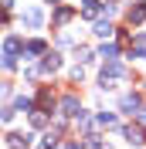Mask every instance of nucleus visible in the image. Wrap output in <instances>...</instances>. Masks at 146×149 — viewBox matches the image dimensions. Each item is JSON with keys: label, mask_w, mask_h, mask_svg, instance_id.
Wrapping results in <instances>:
<instances>
[{"label": "nucleus", "mask_w": 146, "mask_h": 149, "mask_svg": "<svg viewBox=\"0 0 146 149\" xmlns=\"http://www.w3.org/2000/svg\"><path fill=\"white\" fill-rule=\"evenodd\" d=\"M119 78H126V68L116 65V61H109V65H105V71H102V88H116Z\"/></svg>", "instance_id": "nucleus-1"}, {"label": "nucleus", "mask_w": 146, "mask_h": 149, "mask_svg": "<svg viewBox=\"0 0 146 149\" xmlns=\"http://www.w3.org/2000/svg\"><path fill=\"white\" fill-rule=\"evenodd\" d=\"M61 115H68V119H78V115H82V105H78V98H75V95L61 98Z\"/></svg>", "instance_id": "nucleus-2"}, {"label": "nucleus", "mask_w": 146, "mask_h": 149, "mask_svg": "<svg viewBox=\"0 0 146 149\" xmlns=\"http://www.w3.org/2000/svg\"><path fill=\"white\" fill-rule=\"evenodd\" d=\"M58 68H61V58H58L55 51H51V54H44V61H41V71L51 74V71H58Z\"/></svg>", "instance_id": "nucleus-3"}, {"label": "nucleus", "mask_w": 146, "mask_h": 149, "mask_svg": "<svg viewBox=\"0 0 146 149\" xmlns=\"http://www.w3.org/2000/svg\"><path fill=\"white\" fill-rule=\"evenodd\" d=\"M82 14H85V17H92V20H95V17L102 14V3H99V0H82Z\"/></svg>", "instance_id": "nucleus-4"}, {"label": "nucleus", "mask_w": 146, "mask_h": 149, "mask_svg": "<svg viewBox=\"0 0 146 149\" xmlns=\"http://www.w3.org/2000/svg\"><path fill=\"white\" fill-rule=\"evenodd\" d=\"M126 142H129V146H143L146 139H143V132H139L136 125H129V129H126Z\"/></svg>", "instance_id": "nucleus-5"}, {"label": "nucleus", "mask_w": 146, "mask_h": 149, "mask_svg": "<svg viewBox=\"0 0 146 149\" xmlns=\"http://www.w3.org/2000/svg\"><path fill=\"white\" fill-rule=\"evenodd\" d=\"M112 31H116V27H112L109 20H95V37H102V41H105V37H112Z\"/></svg>", "instance_id": "nucleus-6"}, {"label": "nucleus", "mask_w": 146, "mask_h": 149, "mask_svg": "<svg viewBox=\"0 0 146 149\" xmlns=\"http://www.w3.org/2000/svg\"><path fill=\"white\" fill-rule=\"evenodd\" d=\"M27 146H31V136H20V132L10 136V149H27Z\"/></svg>", "instance_id": "nucleus-7"}, {"label": "nucleus", "mask_w": 146, "mask_h": 149, "mask_svg": "<svg viewBox=\"0 0 146 149\" xmlns=\"http://www.w3.org/2000/svg\"><path fill=\"white\" fill-rule=\"evenodd\" d=\"M122 112H126V115L139 112V98H136V95H126V98H122Z\"/></svg>", "instance_id": "nucleus-8"}, {"label": "nucleus", "mask_w": 146, "mask_h": 149, "mask_svg": "<svg viewBox=\"0 0 146 149\" xmlns=\"http://www.w3.org/2000/svg\"><path fill=\"white\" fill-rule=\"evenodd\" d=\"M72 20V7H58L55 10V24H68Z\"/></svg>", "instance_id": "nucleus-9"}, {"label": "nucleus", "mask_w": 146, "mask_h": 149, "mask_svg": "<svg viewBox=\"0 0 146 149\" xmlns=\"http://www.w3.org/2000/svg\"><path fill=\"white\" fill-rule=\"evenodd\" d=\"M37 105H41V109H55V98H51V92H48V88L37 95Z\"/></svg>", "instance_id": "nucleus-10"}, {"label": "nucleus", "mask_w": 146, "mask_h": 149, "mask_svg": "<svg viewBox=\"0 0 146 149\" xmlns=\"http://www.w3.org/2000/svg\"><path fill=\"white\" fill-rule=\"evenodd\" d=\"M99 58H105V61H116V58H119L116 44H105V47H102V51H99Z\"/></svg>", "instance_id": "nucleus-11"}, {"label": "nucleus", "mask_w": 146, "mask_h": 149, "mask_svg": "<svg viewBox=\"0 0 146 149\" xmlns=\"http://www.w3.org/2000/svg\"><path fill=\"white\" fill-rule=\"evenodd\" d=\"M139 20H146V7H133L129 10V24H139Z\"/></svg>", "instance_id": "nucleus-12"}, {"label": "nucleus", "mask_w": 146, "mask_h": 149, "mask_svg": "<svg viewBox=\"0 0 146 149\" xmlns=\"http://www.w3.org/2000/svg\"><path fill=\"white\" fill-rule=\"evenodd\" d=\"M24 24L37 27V24H41V10H27V14H24Z\"/></svg>", "instance_id": "nucleus-13"}, {"label": "nucleus", "mask_w": 146, "mask_h": 149, "mask_svg": "<svg viewBox=\"0 0 146 149\" xmlns=\"http://www.w3.org/2000/svg\"><path fill=\"white\" fill-rule=\"evenodd\" d=\"M99 125L112 129V125H116V115H112V112H102V115H99Z\"/></svg>", "instance_id": "nucleus-14"}, {"label": "nucleus", "mask_w": 146, "mask_h": 149, "mask_svg": "<svg viewBox=\"0 0 146 149\" xmlns=\"http://www.w3.org/2000/svg\"><path fill=\"white\" fill-rule=\"evenodd\" d=\"M31 122L41 129V125H48V115H44V112H31Z\"/></svg>", "instance_id": "nucleus-15"}, {"label": "nucleus", "mask_w": 146, "mask_h": 149, "mask_svg": "<svg viewBox=\"0 0 146 149\" xmlns=\"http://www.w3.org/2000/svg\"><path fill=\"white\" fill-rule=\"evenodd\" d=\"M27 51H31V54H44V41H31Z\"/></svg>", "instance_id": "nucleus-16"}, {"label": "nucleus", "mask_w": 146, "mask_h": 149, "mask_svg": "<svg viewBox=\"0 0 146 149\" xmlns=\"http://www.w3.org/2000/svg\"><path fill=\"white\" fill-rule=\"evenodd\" d=\"M17 51H20V41H17V37H10V41H7V54H17Z\"/></svg>", "instance_id": "nucleus-17"}, {"label": "nucleus", "mask_w": 146, "mask_h": 149, "mask_svg": "<svg viewBox=\"0 0 146 149\" xmlns=\"http://www.w3.org/2000/svg\"><path fill=\"white\" fill-rule=\"evenodd\" d=\"M0 68H7V71H10V68H14V58H10V54H4V58H0Z\"/></svg>", "instance_id": "nucleus-18"}, {"label": "nucleus", "mask_w": 146, "mask_h": 149, "mask_svg": "<svg viewBox=\"0 0 146 149\" xmlns=\"http://www.w3.org/2000/svg\"><path fill=\"white\" fill-rule=\"evenodd\" d=\"M14 112H17V109H4V112H0V122H10V119H14Z\"/></svg>", "instance_id": "nucleus-19"}, {"label": "nucleus", "mask_w": 146, "mask_h": 149, "mask_svg": "<svg viewBox=\"0 0 146 149\" xmlns=\"http://www.w3.org/2000/svg\"><path fill=\"white\" fill-rule=\"evenodd\" d=\"M14 109H17V112H20V109L27 112V109H31V102H27V98H17V102H14Z\"/></svg>", "instance_id": "nucleus-20"}, {"label": "nucleus", "mask_w": 146, "mask_h": 149, "mask_svg": "<svg viewBox=\"0 0 146 149\" xmlns=\"http://www.w3.org/2000/svg\"><path fill=\"white\" fill-rule=\"evenodd\" d=\"M0 24H7V7L0 3Z\"/></svg>", "instance_id": "nucleus-21"}, {"label": "nucleus", "mask_w": 146, "mask_h": 149, "mask_svg": "<svg viewBox=\"0 0 146 149\" xmlns=\"http://www.w3.org/2000/svg\"><path fill=\"white\" fill-rule=\"evenodd\" d=\"M88 146H92V149H109V146H102V142H99V139H92V142H88Z\"/></svg>", "instance_id": "nucleus-22"}, {"label": "nucleus", "mask_w": 146, "mask_h": 149, "mask_svg": "<svg viewBox=\"0 0 146 149\" xmlns=\"http://www.w3.org/2000/svg\"><path fill=\"white\" fill-rule=\"evenodd\" d=\"M139 122H143V125H146V109H139Z\"/></svg>", "instance_id": "nucleus-23"}, {"label": "nucleus", "mask_w": 146, "mask_h": 149, "mask_svg": "<svg viewBox=\"0 0 146 149\" xmlns=\"http://www.w3.org/2000/svg\"><path fill=\"white\" fill-rule=\"evenodd\" d=\"M4 95H7V85H4V81H0V98H4Z\"/></svg>", "instance_id": "nucleus-24"}, {"label": "nucleus", "mask_w": 146, "mask_h": 149, "mask_svg": "<svg viewBox=\"0 0 146 149\" xmlns=\"http://www.w3.org/2000/svg\"><path fill=\"white\" fill-rule=\"evenodd\" d=\"M65 149H82V146H78V142H68V146H65Z\"/></svg>", "instance_id": "nucleus-25"}, {"label": "nucleus", "mask_w": 146, "mask_h": 149, "mask_svg": "<svg viewBox=\"0 0 146 149\" xmlns=\"http://www.w3.org/2000/svg\"><path fill=\"white\" fill-rule=\"evenodd\" d=\"M48 3H58V0H48Z\"/></svg>", "instance_id": "nucleus-26"}]
</instances>
